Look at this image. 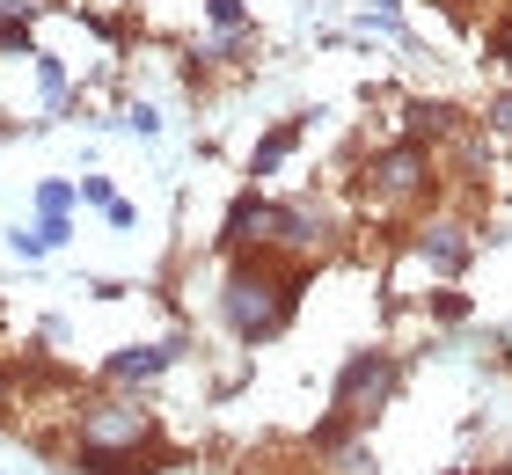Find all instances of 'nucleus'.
Returning a JSON list of instances; mask_svg holds the SVG:
<instances>
[{
  "label": "nucleus",
  "instance_id": "nucleus-22",
  "mask_svg": "<svg viewBox=\"0 0 512 475\" xmlns=\"http://www.w3.org/2000/svg\"><path fill=\"white\" fill-rule=\"evenodd\" d=\"M118 125L139 132V139H154V132H161V110H154V103H125V110H118Z\"/></svg>",
  "mask_w": 512,
  "mask_h": 475
},
{
  "label": "nucleus",
  "instance_id": "nucleus-11",
  "mask_svg": "<svg viewBox=\"0 0 512 475\" xmlns=\"http://www.w3.org/2000/svg\"><path fill=\"white\" fill-rule=\"evenodd\" d=\"M315 117H322V110H293V117H278V125H271V132L249 147V183H256V190H264V183H271V176L293 161V147L315 132Z\"/></svg>",
  "mask_w": 512,
  "mask_h": 475
},
{
  "label": "nucleus",
  "instance_id": "nucleus-13",
  "mask_svg": "<svg viewBox=\"0 0 512 475\" xmlns=\"http://www.w3.org/2000/svg\"><path fill=\"white\" fill-rule=\"evenodd\" d=\"M322 468H330V475H381V454H374V432H352L344 446H330V454H322Z\"/></svg>",
  "mask_w": 512,
  "mask_h": 475
},
{
  "label": "nucleus",
  "instance_id": "nucleus-6",
  "mask_svg": "<svg viewBox=\"0 0 512 475\" xmlns=\"http://www.w3.org/2000/svg\"><path fill=\"white\" fill-rule=\"evenodd\" d=\"M271 249L293 256V264H330V256L344 249V212L330 198H278Z\"/></svg>",
  "mask_w": 512,
  "mask_h": 475
},
{
  "label": "nucleus",
  "instance_id": "nucleus-12",
  "mask_svg": "<svg viewBox=\"0 0 512 475\" xmlns=\"http://www.w3.org/2000/svg\"><path fill=\"white\" fill-rule=\"evenodd\" d=\"M249 52H256V22H242V30H213L191 59H198V74H205V66H249ZM198 74H191V81H198Z\"/></svg>",
  "mask_w": 512,
  "mask_h": 475
},
{
  "label": "nucleus",
  "instance_id": "nucleus-15",
  "mask_svg": "<svg viewBox=\"0 0 512 475\" xmlns=\"http://www.w3.org/2000/svg\"><path fill=\"white\" fill-rule=\"evenodd\" d=\"M425 315H432L439 329H461V322L476 315V300L461 293V285H439V293H425Z\"/></svg>",
  "mask_w": 512,
  "mask_h": 475
},
{
  "label": "nucleus",
  "instance_id": "nucleus-23",
  "mask_svg": "<svg viewBox=\"0 0 512 475\" xmlns=\"http://www.w3.org/2000/svg\"><path fill=\"white\" fill-rule=\"evenodd\" d=\"M8 249L22 256V264H37V256L52 249V242H44V234H37V220H30V227H8Z\"/></svg>",
  "mask_w": 512,
  "mask_h": 475
},
{
  "label": "nucleus",
  "instance_id": "nucleus-3",
  "mask_svg": "<svg viewBox=\"0 0 512 475\" xmlns=\"http://www.w3.org/2000/svg\"><path fill=\"white\" fill-rule=\"evenodd\" d=\"M403 249H410V264L417 271H432L439 285H454L461 271L476 264V249H483V227H476V212H461V205H425L417 220L403 227Z\"/></svg>",
  "mask_w": 512,
  "mask_h": 475
},
{
  "label": "nucleus",
  "instance_id": "nucleus-21",
  "mask_svg": "<svg viewBox=\"0 0 512 475\" xmlns=\"http://www.w3.org/2000/svg\"><path fill=\"white\" fill-rule=\"evenodd\" d=\"M198 8H205L213 30H242V22H249V0H198Z\"/></svg>",
  "mask_w": 512,
  "mask_h": 475
},
{
  "label": "nucleus",
  "instance_id": "nucleus-24",
  "mask_svg": "<svg viewBox=\"0 0 512 475\" xmlns=\"http://www.w3.org/2000/svg\"><path fill=\"white\" fill-rule=\"evenodd\" d=\"M37 234H44V242H74V212H37Z\"/></svg>",
  "mask_w": 512,
  "mask_h": 475
},
{
  "label": "nucleus",
  "instance_id": "nucleus-16",
  "mask_svg": "<svg viewBox=\"0 0 512 475\" xmlns=\"http://www.w3.org/2000/svg\"><path fill=\"white\" fill-rule=\"evenodd\" d=\"M22 359H0V432H15V410H22Z\"/></svg>",
  "mask_w": 512,
  "mask_h": 475
},
{
  "label": "nucleus",
  "instance_id": "nucleus-20",
  "mask_svg": "<svg viewBox=\"0 0 512 475\" xmlns=\"http://www.w3.org/2000/svg\"><path fill=\"white\" fill-rule=\"evenodd\" d=\"M37 59V22H0V59Z\"/></svg>",
  "mask_w": 512,
  "mask_h": 475
},
{
  "label": "nucleus",
  "instance_id": "nucleus-1",
  "mask_svg": "<svg viewBox=\"0 0 512 475\" xmlns=\"http://www.w3.org/2000/svg\"><path fill=\"white\" fill-rule=\"evenodd\" d=\"M308 285H315V264H293V256H278V249H242V256H227L220 293H213L220 329H227L242 351L278 344V337L293 329L300 300H308Z\"/></svg>",
  "mask_w": 512,
  "mask_h": 475
},
{
  "label": "nucleus",
  "instance_id": "nucleus-29",
  "mask_svg": "<svg viewBox=\"0 0 512 475\" xmlns=\"http://www.w3.org/2000/svg\"><path fill=\"white\" fill-rule=\"evenodd\" d=\"M505 81H512V59H505Z\"/></svg>",
  "mask_w": 512,
  "mask_h": 475
},
{
  "label": "nucleus",
  "instance_id": "nucleus-27",
  "mask_svg": "<svg viewBox=\"0 0 512 475\" xmlns=\"http://www.w3.org/2000/svg\"><path fill=\"white\" fill-rule=\"evenodd\" d=\"M439 475H483V468L476 461H454V468H439Z\"/></svg>",
  "mask_w": 512,
  "mask_h": 475
},
{
  "label": "nucleus",
  "instance_id": "nucleus-18",
  "mask_svg": "<svg viewBox=\"0 0 512 475\" xmlns=\"http://www.w3.org/2000/svg\"><path fill=\"white\" fill-rule=\"evenodd\" d=\"M483 52H491V66H505V59H512V0L491 15V30H483Z\"/></svg>",
  "mask_w": 512,
  "mask_h": 475
},
{
  "label": "nucleus",
  "instance_id": "nucleus-26",
  "mask_svg": "<svg viewBox=\"0 0 512 475\" xmlns=\"http://www.w3.org/2000/svg\"><path fill=\"white\" fill-rule=\"evenodd\" d=\"M103 220H110V227H139V205H132V198H110Z\"/></svg>",
  "mask_w": 512,
  "mask_h": 475
},
{
  "label": "nucleus",
  "instance_id": "nucleus-2",
  "mask_svg": "<svg viewBox=\"0 0 512 475\" xmlns=\"http://www.w3.org/2000/svg\"><path fill=\"white\" fill-rule=\"evenodd\" d=\"M352 190H359L366 220H417L425 205L447 198V176H439V154L432 147H417V139L395 132V139H381V147H366Z\"/></svg>",
  "mask_w": 512,
  "mask_h": 475
},
{
  "label": "nucleus",
  "instance_id": "nucleus-17",
  "mask_svg": "<svg viewBox=\"0 0 512 475\" xmlns=\"http://www.w3.org/2000/svg\"><path fill=\"white\" fill-rule=\"evenodd\" d=\"M476 125H483V132H491V139H512V81H505V88L491 95V103H483V110H476Z\"/></svg>",
  "mask_w": 512,
  "mask_h": 475
},
{
  "label": "nucleus",
  "instance_id": "nucleus-10",
  "mask_svg": "<svg viewBox=\"0 0 512 475\" xmlns=\"http://www.w3.org/2000/svg\"><path fill=\"white\" fill-rule=\"evenodd\" d=\"M469 125V110L461 103H447V95H403V117H395V132L403 139H417V147H447V139Z\"/></svg>",
  "mask_w": 512,
  "mask_h": 475
},
{
  "label": "nucleus",
  "instance_id": "nucleus-28",
  "mask_svg": "<svg viewBox=\"0 0 512 475\" xmlns=\"http://www.w3.org/2000/svg\"><path fill=\"white\" fill-rule=\"evenodd\" d=\"M483 475H512V461H491V468H483Z\"/></svg>",
  "mask_w": 512,
  "mask_h": 475
},
{
  "label": "nucleus",
  "instance_id": "nucleus-8",
  "mask_svg": "<svg viewBox=\"0 0 512 475\" xmlns=\"http://www.w3.org/2000/svg\"><path fill=\"white\" fill-rule=\"evenodd\" d=\"M271 227H278V198H264L256 183H242V190H235V205L220 212V234H213V249H220V256L271 249Z\"/></svg>",
  "mask_w": 512,
  "mask_h": 475
},
{
  "label": "nucleus",
  "instance_id": "nucleus-7",
  "mask_svg": "<svg viewBox=\"0 0 512 475\" xmlns=\"http://www.w3.org/2000/svg\"><path fill=\"white\" fill-rule=\"evenodd\" d=\"M66 468L74 475H169L183 468V446L147 439V446H66Z\"/></svg>",
  "mask_w": 512,
  "mask_h": 475
},
{
  "label": "nucleus",
  "instance_id": "nucleus-4",
  "mask_svg": "<svg viewBox=\"0 0 512 475\" xmlns=\"http://www.w3.org/2000/svg\"><path fill=\"white\" fill-rule=\"evenodd\" d=\"M403 395V359H395L388 344H359L344 351V366L330 380V410L344 424H359V432H374V417L388 410V402Z\"/></svg>",
  "mask_w": 512,
  "mask_h": 475
},
{
  "label": "nucleus",
  "instance_id": "nucleus-25",
  "mask_svg": "<svg viewBox=\"0 0 512 475\" xmlns=\"http://www.w3.org/2000/svg\"><path fill=\"white\" fill-rule=\"evenodd\" d=\"M74 190H81V205H110V198H118L110 176H74Z\"/></svg>",
  "mask_w": 512,
  "mask_h": 475
},
{
  "label": "nucleus",
  "instance_id": "nucleus-14",
  "mask_svg": "<svg viewBox=\"0 0 512 475\" xmlns=\"http://www.w3.org/2000/svg\"><path fill=\"white\" fill-rule=\"evenodd\" d=\"M37 95H44V110H66V103H74V81H66V59L59 52H44V44H37Z\"/></svg>",
  "mask_w": 512,
  "mask_h": 475
},
{
  "label": "nucleus",
  "instance_id": "nucleus-19",
  "mask_svg": "<svg viewBox=\"0 0 512 475\" xmlns=\"http://www.w3.org/2000/svg\"><path fill=\"white\" fill-rule=\"evenodd\" d=\"M74 198H81L74 176H44L37 183V212H74Z\"/></svg>",
  "mask_w": 512,
  "mask_h": 475
},
{
  "label": "nucleus",
  "instance_id": "nucleus-9",
  "mask_svg": "<svg viewBox=\"0 0 512 475\" xmlns=\"http://www.w3.org/2000/svg\"><path fill=\"white\" fill-rule=\"evenodd\" d=\"M183 359V337H147V344H118V351H110V359H103V388H154V380L161 373H169Z\"/></svg>",
  "mask_w": 512,
  "mask_h": 475
},
{
  "label": "nucleus",
  "instance_id": "nucleus-5",
  "mask_svg": "<svg viewBox=\"0 0 512 475\" xmlns=\"http://www.w3.org/2000/svg\"><path fill=\"white\" fill-rule=\"evenodd\" d=\"M66 432H74L66 446H147V439H161V410L132 388H103L66 410Z\"/></svg>",
  "mask_w": 512,
  "mask_h": 475
}]
</instances>
